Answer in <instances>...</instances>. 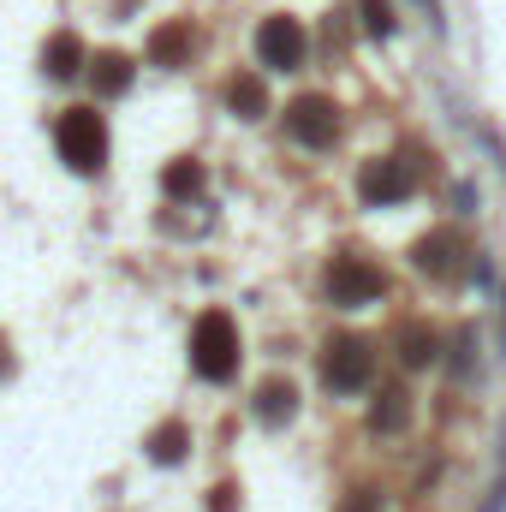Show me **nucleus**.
I'll return each instance as SVG.
<instances>
[{
  "mask_svg": "<svg viewBox=\"0 0 506 512\" xmlns=\"http://www.w3.org/2000/svg\"><path fill=\"white\" fill-rule=\"evenodd\" d=\"M191 370L203 382H233V370H239V334H233L227 310H203L197 316V328H191Z\"/></svg>",
  "mask_w": 506,
  "mask_h": 512,
  "instance_id": "nucleus-1",
  "label": "nucleus"
},
{
  "mask_svg": "<svg viewBox=\"0 0 506 512\" xmlns=\"http://www.w3.org/2000/svg\"><path fill=\"white\" fill-rule=\"evenodd\" d=\"M60 155L78 173H102V161H108V126H102L96 108H72L60 120Z\"/></svg>",
  "mask_w": 506,
  "mask_h": 512,
  "instance_id": "nucleus-2",
  "label": "nucleus"
},
{
  "mask_svg": "<svg viewBox=\"0 0 506 512\" xmlns=\"http://www.w3.org/2000/svg\"><path fill=\"white\" fill-rule=\"evenodd\" d=\"M381 292H387V274H381L376 262H364V256H334V262H328V298H334L340 310L376 304Z\"/></svg>",
  "mask_w": 506,
  "mask_h": 512,
  "instance_id": "nucleus-3",
  "label": "nucleus"
},
{
  "mask_svg": "<svg viewBox=\"0 0 506 512\" xmlns=\"http://www.w3.org/2000/svg\"><path fill=\"white\" fill-rule=\"evenodd\" d=\"M286 131H292V143H304V149H334V143H340V108H334L328 96H298L292 114H286Z\"/></svg>",
  "mask_w": 506,
  "mask_h": 512,
  "instance_id": "nucleus-4",
  "label": "nucleus"
},
{
  "mask_svg": "<svg viewBox=\"0 0 506 512\" xmlns=\"http://www.w3.org/2000/svg\"><path fill=\"white\" fill-rule=\"evenodd\" d=\"M256 60L274 66V72L304 66V30H298V18H262V30H256Z\"/></svg>",
  "mask_w": 506,
  "mask_h": 512,
  "instance_id": "nucleus-5",
  "label": "nucleus"
},
{
  "mask_svg": "<svg viewBox=\"0 0 506 512\" xmlns=\"http://www.w3.org/2000/svg\"><path fill=\"white\" fill-rule=\"evenodd\" d=\"M322 382L334 387V393H358V387L370 382V346L352 340V334H340L328 346V358H322Z\"/></svg>",
  "mask_w": 506,
  "mask_h": 512,
  "instance_id": "nucleus-6",
  "label": "nucleus"
},
{
  "mask_svg": "<svg viewBox=\"0 0 506 512\" xmlns=\"http://www.w3.org/2000/svg\"><path fill=\"white\" fill-rule=\"evenodd\" d=\"M411 256H417V268H423V274H435V280H453V274L465 268V245L453 239V227H435V233H423Z\"/></svg>",
  "mask_w": 506,
  "mask_h": 512,
  "instance_id": "nucleus-7",
  "label": "nucleus"
},
{
  "mask_svg": "<svg viewBox=\"0 0 506 512\" xmlns=\"http://www.w3.org/2000/svg\"><path fill=\"white\" fill-rule=\"evenodd\" d=\"M358 191H364L376 209H387V203H399V197L411 191V179H405V167H399V161H370V167H364V179H358Z\"/></svg>",
  "mask_w": 506,
  "mask_h": 512,
  "instance_id": "nucleus-8",
  "label": "nucleus"
},
{
  "mask_svg": "<svg viewBox=\"0 0 506 512\" xmlns=\"http://www.w3.org/2000/svg\"><path fill=\"white\" fill-rule=\"evenodd\" d=\"M292 411H298L292 382H262V387H256V423H262V429H286V423H292Z\"/></svg>",
  "mask_w": 506,
  "mask_h": 512,
  "instance_id": "nucleus-9",
  "label": "nucleus"
},
{
  "mask_svg": "<svg viewBox=\"0 0 506 512\" xmlns=\"http://www.w3.org/2000/svg\"><path fill=\"white\" fill-rule=\"evenodd\" d=\"M42 72H48V78H72V72H84V42H78L72 30L48 36V48H42Z\"/></svg>",
  "mask_w": 506,
  "mask_h": 512,
  "instance_id": "nucleus-10",
  "label": "nucleus"
},
{
  "mask_svg": "<svg viewBox=\"0 0 506 512\" xmlns=\"http://www.w3.org/2000/svg\"><path fill=\"white\" fill-rule=\"evenodd\" d=\"M227 102H233L239 120H262V114H268V90H262V78H251V72L227 84Z\"/></svg>",
  "mask_w": 506,
  "mask_h": 512,
  "instance_id": "nucleus-11",
  "label": "nucleus"
},
{
  "mask_svg": "<svg viewBox=\"0 0 506 512\" xmlns=\"http://www.w3.org/2000/svg\"><path fill=\"white\" fill-rule=\"evenodd\" d=\"M370 423H376L381 435H393V429H405V423H411V399H405L399 387H387V393L376 399V411H370Z\"/></svg>",
  "mask_w": 506,
  "mask_h": 512,
  "instance_id": "nucleus-12",
  "label": "nucleus"
},
{
  "mask_svg": "<svg viewBox=\"0 0 506 512\" xmlns=\"http://www.w3.org/2000/svg\"><path fill=\"white\" fill-rule=\"evenodd\" d=\"M429 358H435V334H429L423 322H417L411 334H399V364H405V370H423Z\"/></svg>",
  "mask_w": 506,
  "mask_h": 512,
  "instance_id": "nucleus-13",
  "label": "nucleus"
},
{
  "mask_svg": "<svg viewBox=\"0 0 506 512\" xmlns=\"http://www.w3.org/2000/svg\"><path fill=\"white\" fill-rule=\"evenodd\" d=\"M126 84H131V60L126 54H102V60H96V90L114 96V90H126Z\"/></svg>",
  "mask_w": 506,
  "mask_h": 512,
  "instance_id": "nucleus-14",
  "label": "nucleus"
},
{
  "mask_svg": "<svg viewBox=\"0 0 506 512\" xmlns=\"http://www.w3.org/2000/svg\"><path fill=\"white\" fill-rule=\"evenodd\" d=\"M453 376L459 382H477V328H459L453 334Z\"/></svg>",
  "mask_w": 506,
  "mask_h": 512,
  "instance_id": "nucleus-15",
  "label": "nucleus"
},
{
  "mask_svg": "<svg viewBox=\"0 0 506 512\" xmlns=\"http://www.w3.org/2000/svg\"><path fill=\"white\" fill-rule=\"evenodd\" d=\"M161 185H167V197H191V191L203 185V167H197V161H179V167L161 173Z\"/></svg>",
  "mask_w": 506,
  "mask_h": 512,
  "instance_id": "nucleus-16",
  "label": "nucleus"
},
{
  "mask_svg": "<svg viewBox=\"0 0 506 512\" xmlns=\"http://www.w3.org/2000/svg\"><path fill=\"white\" fill-rule=\"evenodd\" d=\"M149 459H161V465H173V459H185V429H161V435L149 441Z\"/></svg>",
  "mask_w": 506,
  "mask_h": 512,
  "instance_id": "nucleus-17",
  "label": "nucleus"
},
{
  "mask_svg": "<svg viewBox=\"0 0 506 512\" xmlns=\"http://www.w3.org/2000/svg\"><path fill=\"white\" fill-rule=\"evenodd\" d=\"M185 48H191V36H185V30H161V36H155V60H167V66H173V60H185Z\"/></svg>",
  "mask_w": 506,
  "mask_h": 512,
  "instance_id": "nucleus-18",
  "label": "nucleus"
},
{
  "mask_svg": "<svg viewBox=\"0 0 506 512\" xmlns=\"http://www.w3.org/2000/svg\"><path fill=\"white\" fill-rule=\"evenodd\" d=\"M364 24H370L376 36H387V30H393V12H387V0H364Z\"/></svg>",
  "mask_w": 506,
  "mask_h": 512,
  "instance_id": "nucleus-19",
  "label": "nucleus"
},
{
  "mask_svg": "<svg viewBox=\"0 0 506 512\" xmlns=\"http://www.w3.org/2000/svg\"><path fill=\"white\" fill-rule=\"evenodd\" d=\"M417 6H423V18H429V24L441 30V0H417Z\"/></svg>",
  "mask_w": 506,
  "mask_h": 512,
  "instance_id": "nucleus-20",
  "label": "nucleus"
},
{
  "mask_svg": "<svg viewBox=\"0 0 506 512\" xmlns=\"http://www.w3.org/2000/svg\"><path fill=\"white\" fill-rule=\"evenodd\" d=\"M346 512H376V501L364 495V501H346Z\"/></svg>",
  "mask_w": 506,
  "mask_h": 512,
  "instance_id": "nucleus-21",
  "label": "nucleus"
}]
</instances>
